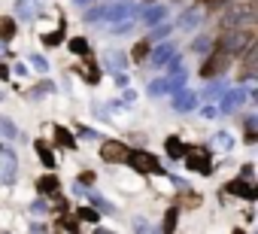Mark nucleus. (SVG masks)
<instances>
[{
  "label": "nucleus",
  "instance_id": "nucleus-1",
  "mask_svg": "<svg viewBox=\"0 0 258 234\" xmlns=\"http://www.w3.org/2000/svg\"><path fill=\"white\" fill-rule=\"evenodd\" d=\"M252 43H255V34L237 28V31H225L219 40H213V49L222 52V55H228V58H237V55H243Z\"/></svg>",
  "mask_w": 258,
  "mask_h": 234
},
{
  "label": "nucleus",
  "instance_id": "nucleus-2",
  "mask_svg": "<svg viewBox=\"0 0 258 234\" xmlns=\"http://www.w3.org/2000/svg\"><path fill=\"white\" fill-rule=\"evenodd\" d=\"M182 161H185L188 170H195L201 177H210L213 173V155H210L207 146H188L185 155H182Z\"/></svg>",
  "mask_w": 258,
  "mask_h": 234
},
{
  "label": "nucleus",
  "instance_id": "nucleus-3",
  "mask_svg": "<svg viewBox=\"0 0 258 234\" xmlns=\"http://www.w3.org/2000/svg\"><path fill=\"white\" fill-rule=\"evenodd\" d=\"M255 22V7L252 4H237L234 10H228L222 16V28L225 31H237L240 25H252Z\"/></svg>",
  "mask_w": 258,
  "mask_h": 234
},
{
  "label": "nucleus",
  "instance_id": "nucleus-4",
  "mask_svg": "<svg viewBox=\"0 0 258 234\" xmlns=\"http://www.w3.org/2000/svg\"><path fill=\"white\" fill-rule=\"evenodd\" d=\"M124 164H131L137 173H161L164 167H161V161L152 155V152H146V149H134V152H127V161Z\"/></svg>",
  "mask_w": 258,
  "mask_h": 234
},
{
  "label": "nucleus",
  "instance_id": "nucleus-5",
  "mask_svg": "<svg viewBox=\"0 0 258 234\" xmlns=\"http://www.w3.org/2000/svg\"><path fill=\"white\" fill-rule=\"evenodd\" d=\"M127 143H121V140H103V146H100V158L106 161V164H124L127 161Z\"/></svg>",
  "mask_w": 258,
  "mask_h": 234
},
{
  "label": "nucleus",
  "instance_id": "nucleus-6",
  "mask_svg": "<svg viewBox=\"0 0 258 234\" xmlns=\"http://www.w3.org/2000/svg\"><path fill=\"white\" fill-rule=\"evenodd\" d=\"M228 64H231V58L228 55H222V52H210V58L204 61V67H201V76L210 82V79H216V76H222L225 70H228Z\"/></svg>",
  "mask_w": 258,
  "mask_h": 234
},
{
  "label": "nucleus",
  "instance_id": "nucleus-7",
  "mask_svg": "<svg viewBox=\"0 0 258 234\" xmlns=\"http://www.w3.org/2000/svg\"><path fill=\"white\" fill-rule=\"evenodd\" d=\"M225 192L228 195H237V198H246V201H255L258 198V189L249 183V180H231V183H225Z\"/></svg>",
  "mask_w": 258,
  "mask_h": 234
},
{
  "label": "nucleus",
  "instance_id": "nucleus-8",
  "mask_svg": "<svg viewBox=\"0 0 258 234\" xmlns=\"http://www.w3.org/2000/svg\"><path fill=\"white\" fill-rule=\"evenodd\" d=\"M173 58H176V46H173V43H161V46L152 49V61H155V67H167Z\"/></svg>",
  "mask_w": 258,
  "mask_h": 234
},
{
  "label": "nucleus",
  "instance_id": "nucleus-9",
  "mask_svg": "<svg viewBox=\"0 0 258 234\" xmlns=\"http://www.w3.org/2000/svg\"><path fill=\"white\" fill-rule=\"evenodd\" d=\"M37 192L46 195V198H55V195L61 192V180H58L55 173H43V177L37 180Z\"/></svg>",
  "mask_w": 258,
  "mask_h": 234
},
{
  "label": "nucleus",
  "instance_id": "nucleus-10",
  "mask_svg": "<svg viewBox=\"0 0 258 234\" xmlns=\"http://www.w3.org/2000/svg\"><path fill=\"white\" fill-rule=\"evenodd\" d=\"M173 106H176L179 112H188V109H195V106H198V94H195V91H188V88H179V91L173 94Z\"/></svg>",
  "mask_w": 258,
  "mask_h": 234
},
{
  "label": "nucleus",
  "instance_id": "nucleus-11",
  "mask_svg": "<svg viewBox=\"0 0 258 234\" xmlns=\"http://www.w3.org/2000/svg\"><path fill=\"white\" fill-rule=\"evenodd\" d=\"M164 19H167V7L164 4H155V7H149L143 13V25L146 28H158V22H164Z\"/></svg>",
  "mask_w": 258,
  "mask_h": 234
},
{
  "label": "nucleus",
  "instance_id": "nucleus-12",
  "mask_svg": "<svg viewBox=\"0 0 258 234\" xmlns=\"http://www.w3.org/2000/svg\"><path fill=\"white\" fill-rule=\"evenodd\" d=\"M134 16V7L131 4H115V7H106V16L103 19H109V22H127Z\"/></svg>",
  "mask_w": 258,
  "mask_h": 234
},
{
  "label": "nucleus",
  "instance_id": "nucleus-13",
  "mask_svg": "<svg viewBox=\"0 0 258 234\" xmlns=\"http://www.w3.org/2000/svg\"><path fill=\"white\" fill-rule=\"evenodd\" d=\"M103 61H106L109 70H127V55H124L121 49H109V52L103 55Z\"/></svg>",
  "mask_w": 258,
  "mask_h": 234
},
{
  "label": "nucleus",
  "instance_id": "nucleus-14",
  "mask_svg": "<svg viewBox=\"0 0 258 234\" xmlns=\"http://www.w3.org/2000/svg\"><path fill=\"white\" fill-rule=\"evenodd\" d=\"M55 146H61V149H76L79 143H76L73 131H67L64 125H55Z\"/></svg>",
  "mask_w": 258,
  "mask_h": 234
},
{
  "label": "nucleus",
  "instance_id": "nucleus-15",
  "mask_svg": "<svg viewBox=\"0 0 258 234\" xmlns=\"http://www.w3.org/2000/svg\"><path fill=\"white\" fill-rule=\"evenodd\" d=\"M164 149H167V155H170L173 161H182V155H185V149H188V146H185L176 134H170V137L164 140Z\"/></svg>",
  "mask_w": 258,
  "mask_h": 234
},
{
  "label": "nucleus",
  "instance_id": "nucleus-16",
  "mask_svg": "<svg viewBox=\"0 0 258 234\" xmlns=\"http://www.w3.org/2000/svg\"><path fill=\"white\" fill-rule=\"evenodd\" d=\"M201 19H204L201 10H188V13L179 16V25H176V28H179V31H195V28H201Z\"/></svg>",
  "mask_w": 258,
  "mask_h": 234
},
{
  "label": "nucleus",
  "instance_id": "nucleus-17",
  "mask_svg": "<svg viewBox=\"0 0 258 234\" xmlns=\"http://www.w3.org/2000/svg\"><path fill=\"white\" fill-rule=\"evenodd\" d=\"M34 152L40 155V161H43V164H46L49 170L55 167V152H52V146H49L46 140H37V143H34Z\"/></svg>",
  "mask_w": 258,
  "mask_h": 234
},
{
  "label": "nucleus",
  "instance_id": "nucleus-18",
  "mask_svg": "<svg viewBox=\"0 0 258 234\" xmlns=\"http://www.w3.org/2000/svg\"><path fill=\"white\" fill-rule=\"evenodd\" d=\"M67 49H70L73 55H82V58H91V43H88L85 37H73Z\"/></svg>",
  "mask_w": 258,
  "mask_h": 234
},
{
  "label": "nucleus",
  "instance_id": "nucleus-19",
  "mask_svg": "<svg viewBox=\"0 0 258 234\" xmlns=\"http://www.w3.org/2000/svg\"><path fill=\"white\" fill-rule=\"evenodd\" d=\"M76 70H79V76H82L88 85H97V82H100V67H97V64H91V61H88L85 67H76Z\"/></svg>",
  "mask_w": 258,
  "mask_h": 234
},
{
  "label": "nucleus",
  "instance_id": "nucleus-20",
  "mask_svg": "<svg viewBox=\"0 0 258 234\" xmlns=\"http://www.w3.org/2000/svg\"><path fill=\"white\" fill-rule=\"evenodd\" d=\"M16 31H19L16 19H0V43H10L16 37Z\"/></svg>",
  "mask_w": 258,
  "mask_h": 234
},
{
  "label": "nucleus",
  "instance_id": "nucleus-21",
  "mask_svg": "<svg viewBox=\"0 0 258 234\" xmlns=\"http://www.w3.org/2000/svg\"><path fill=\"white\" fill-rule=\"evenodd\" d=\"M243 100H246V91H231V94L225 97L222 109H225V112H234V109H240V106H243Z\"/></svg>",
  "mask_w": 258,
  "mask_h": 234
},
{
  "label": "nucleus",
  "instance_id": "nucleus-22",
  "mask_svg": "<svg viewBox=\"0 0 258 234\" xmlns=\"http://www.w3.org/2000/svg\"><path fill=\"white\" fill-rule=\"evenodd\" d=\"M176 222H179V210H176V207H170V210L164 213V222H161V234H173Z\"/></svg>",
  "mask_w": 258,
  "mask_h": 234
},
{
  "label": "nucleus",
  "instance_id": "nucleus-23",
  "mask_svg": "<svg viewBox=\"0 0 258 234\" xmlns=\"http://www.w3.org/2000/svg\"><path fill=\"white\" fill-rule=\"evenodd\" d=\"M0 134H4L7 140H16V137H19V128L7 119V115H0Z\"/></svg>",
  "mask_w": 258,
  "mask_h": 234
},
{
  "label": "nucleus",
  "instance_id": "nucleus-24",
  "mask_svg": "<svg viewBox=\"0 0 258 234\" xmlns=\"http://www.w3.org/2000/svg\"><path fill=\"white\" fill-rule=\"evenodd\" d=\"M64 28H67V22H61V28H58L55 34H43L40 40H43L46 46H61V40H64Z\"/></svg>",
  "mask_w": 258,
  "mask_h": 234
},
{
  "label": "nucleus",
  "instance_id": "nucleus-25",
  "mask_svg": "<svg viewBox=\"0 0 258 234\" xmlns=\"http://www.w3.org/2000/svg\"><path fill=\"white\" fill-rule=\"evenodd\" d=\"M167 91H173L167 79H155V82L149 85V94H152V97H161V94H167Z\"/></svg>",
  "mask_w": 258,
  "mask_h": 234
},
{
  "label": "nucleus",
  "instance_id": "nucleus-26",
  "mask_svg": "<svg viewBox=\"0 0 258 234\" xmlns=\"http://www.w3.org/2000/svg\"><path fill=\"white\" fill-rule=\"evenodd\" d=\"M97 219H100V213L91 210V207H79L76 210V222H97Z\"/></svg>",
  "mask_w": 258,
  "mask_h": 234
},
{
  "label": "nucleus",
  "instance_id": "nucleus-27",
  "mask_svg": "<svg viewBox=\"0 0 258 234\" xmlns=\"http://www.w3.org/2000/svg\"><path fill=\"white\" fill-rule=\"evenodd\" d=\"M103 16H106V7H94V10H88V13H85V25H97Z\"/></svg>",
  "mask_w": 258,
  "mask_h": 234
},
{
  "label": "nucleus",
  "instance_id": "nucleus-28",
  "mask_svg": "<svg viewBox=\"0 0 258 234\" xmlns=\"http://www.w3.org/2000/svg\"><path fill=\"white\" fill-rule=\"evenodd\" d=\"M191 49H195V52H201V55H204V52H213V37H198Z\"/></svg>",
  "mask_w": 258,
  "mask_h": 234
},
{
  "label": "nucleus",
  "instance_id": "nucleus-29",
  "mask_svg": "<svg viewBox=\"0 0 258 234\" xmlns=\"http://www.w3.org/2000/svg\"><path fill=\"white\" fill-rule=\"evenodd\" d=\"M146 55H149V43H146V40H140V43L131 49V58H134V61H143Z\"/></svg>",
  "mask_w": 258,
  "mask_h": 234
},
{
  "label": "nucleus",
  "instance_id": "nucleus-30",
  "mask_svg": "<svg viewBox=\"0 0 258 234\" xmlns=\"http://www.w3.org/2000/svg\"><path fill=\"white\" fill-rule=\"evenodd\" d=\"M219 91H222V82H207L204 97H207V100H210V97H219Z\"/></svg>",
  "mask_w": 258,
  "mask_h": 234
},
{
  "label": "nucleus",
  "instance_id": "nucleus-31",
  "mask_svg": "<svg viewBox=\"0 0 258 234\" xmlns=\"http://www.w3.org/2000/svg\"><path fill=\"white\" fill-rule=\"evenodd\" d=\"M216 143H219L222 149H231V146H234V137H231V134H216Z\"/></svg>",
  "mask_w": 258,
  "mask_h": 234
},
{
  "label": "nucleus",
  "instance_id": "nucleus-32",
  "mask_svg": "<svg viewBox=\"0 0 258 234\" xmlns=\"http://www.w3.org/2000/svg\"><path fill=\"white\" fill-rule=\"evenodd\" d=\"M85 195H88V201H91V204H97V207H103V210H109V204H106V201H103V198H100L97 192H85Z\"/></svg>",
  "mask_w": 258,
  "mask_h": 234
},
{
  "label": "nucleus",
  "instance_id": "nucleus-33",
  "mask_svg": "<svg viewBox=\"0 0 258 234\" xmlns=\"http://www.w3.org/2000/svg\"><path fill=\"white\" fill-rule=\"evenodd\" d=\"M31 61H34V67H37L40 73H46V70H49V61H46V58H40V55H34Z\"/></svg>",
  "mask_w": 258,
  "mask_h": 234
},
{
  "label": "nucleus",
  "instance_id": "nucleus-34",
  "mask_svg": "<svg viewBox=\"0 0 258 234\" xmlns=\"http://www.w3.org/2000/svg\"><path fill=\"white\" fill-rule=\"evenodd\" d=\"M79 183L91 186V183H94V173H91V170H82V173H79Z\"/></svg>",
  "mask_w": 258,
  "mask_h": 234
},
{
  "label": "nucleus",
  "instance_id": "nucleus-35",
  "mask_svg": "<svg viewBox=\"0 0 258 234\" xmlns=\"http://www.w3.org/2000/svg\"><path fill=\"white\" fill-rule=\"evenodd\" d=\"M31 234H46V228L43 225H31Z\"/></svg>",
  "mask_w": 258,
  "mask_h": 234
},
{
  "label": "nucleus",
  "instance_id": "nucleus-36",
  "mask_svg": "<svg viewBox=\"0 0 258 234\" xmlns=\"http://www.w3.org/2000/svg\"><path fill=\"white\" fill-rule=\"evenodd\" d=\"M210 7H222V4H228V0H207Z\"/></svg>",
  "mask_w": 258,
  "mask_h": 234
},
{
  "label": "nucleus",
  "instance_id": "nucleus-37",
  "mask_svg": "<svg viewBox=\"0 0 258 234\" xmlns=\"http://www.w3.org/2000/svg\"><path fill=\"white\" fill-rule=\"evenodd\" d=\"M231 234H246V231H243V228H234V231H231Z\"/></svg>",
  "mask_w": 258,
  "mask_h": 234
},
{
  "label": "nucleus",
  "instance_id": "nucleus-38",
  "mask_svg": "<svg viewBox=\"0 0 258 234\" xmlns=\"http://www.w3.org/2000/svg\"><path fill=\"white\" fill-rule=\"evenodd\" d=\"M76 4H82V7H85V4H88V0H76Z\"/></svg>",
  "mask_w": 258,
  "mask_h": 234
}]
</instances>
